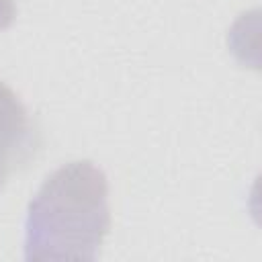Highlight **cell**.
<instances>
[{
    "label": "cell",
    "instance_id": "6da1fadb",
    "mask_svg": "<svg viewBox=\"0 0 262 262\" xmlns=\"http://www.w3.org/2000/svg\"><path fill=\"white\" fill-rule=\"evenodd\" d=\"M27 119L18 100L0 84V186L25 151Z\"/></svg>",
    "mask_w": 262,
    "mask_h": 262
}]
</instances>
